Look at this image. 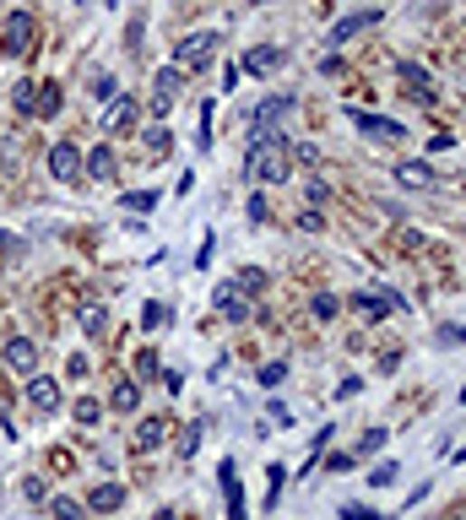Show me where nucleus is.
Listing matches in <instances>:
<instances>
[{
    "label": "nucleus",
    "instance_id": "7c9ffc66",
    "mask_svg": "<svg viewBox=\"0 0 466 520\" xmlns=\"http://www.w3.org/2000/svg\"><path fill=\"white\" fill-rule=\"evenodd\" d=\"M396 477H402V467H396V461H380V467L369 472V483H375V488H391Z\"/></svg>",
    "mask_w": 466,
    "mask_h": 520
},
{
    "label": "nucleus",
    "instance_id": "f704fd0d",
    "mask_svg": "<svg viewBox=\"0 0 466 520\" xmlns=\"http://www.w3.org/2000/svg\"><path fill=\"white\" fill-rule=\"evenodd\" d=\"M239 288H250V293H261V288H266V271H255V266H250V271H239Z\"/></svg>",
    "mask_w": 466,
    "mask_h": 520
},
{
    "label": "nucleus",
    "instance_id": "4c0bfd02",
    "mask_svg": "<svg viewBox=\"0 0 466 520\" xmlns=\"http://www.w3.org/2000/svg\"><path fill=\"white\" fill-rule=\"evenodd\" d=\"M92 92L109 103V98H119V81H114V76H98V87H92Z\"/></svg>",
    "mask_w": 466,
    "mask_h": 520
},
{
    "label": "nucleus",
    "instance_id": "20e7f679",
    "mask_svg": "<svg viewBox=\"0 0 466 520\" xmlns=\"http://www.w3.org/2000/svg\"><path fill=\"white\" fill-rule=\"evenodd\" d=\"M288 114H293V92H277V98H261L255 103L250 125H255V136H271V125H282Z\"/></svg>",
    "mask_w": 466,
    "mask_h": 520
},
{
    "label": "nucleus",
    "instance_id": "a19ab883",
    "mask_svg": "<svg viewBox=\"0 0 466 520\" xmlns=\"http://www.w3.org/2000/svg\"><path fill=\"white\" fill-rule=\"evenodd\" d=\"M440 342H456V347H466V326H445V331H440Z\"/></svg>",
    "mask_w": 466,
    "mask_h": 520
},
{
    "label": "nucleus",
    "instance_id": "2f4dec72",
    "mask_svg": "<svg viewBox=\"0 0 466 520\" xmlns=\"http://www.w3.org/2000/svg\"><path fill=\"white\" fill-rule=\"evenodd\" d=\"M309 309H315V320H331V315L342 309V298H331V293H315V304H309Z\"/></svg>",
    "mask_w": 466,
    "mask_h": 520
},
{
    "label": "nucleus",
    "instance_id": "9d476101",
    "mask_svg": "<svg viewBox=\"0 0 466 520\" xmlns=\"http://www.w3.org/2000/svg\"><path fill=\"white\" fill-rule=\"evenodd\" d=\"M27 407H33V412H54V407H60V385L43 380V374H27Z\"/></svg>",
    "mask_w": 466,
    "mask_h": 520
},
{
    "label": "nucleus",
    "instance_id": "c03bdc74",
    "mask_svg": "<svg viewBox=\"0 0 466 520\" xmlns=\"http://www.w3.org/2000/svg\"><path fill=\"white\" fill-rule=\"evenodd\" d=\"M461 402H466V391H461Z\"/></svg>",
    "mask_w": 466,
    "mask_h": 520
},
{
    "label": "nucleus",
    "instance_id": "37998d69",
    "mask_svg": "<svg viewBox=\"0 0 466 520\" xmlns=\"http://www.w3.org/2000/svg\"><path fill=\"white\" fill-rule=\"evenodd\" d=\"M261 5H271V0H261Z\"/></svg>",
    "mask_w": 466,
    "mask_h": 520
},
{
    "label": "nucleus",
    "instance_id": "b1692460",
    "mask_svg": "<svg viewBox=\"0 0 466 520\" xmlns=\"http://www.w3.org/2000/svg\"><path fill=\"white\" fill-rule=\"evenodd\" d=\"M168 152H174V136H168L163 125H152V130H147V157H168Z\"/></svg>",
    "mask_w": 466,
    "mask_h": 520
},
{
    "label": "nucleus",
    "instance_id": "e433bc0d",
    "mask_svg": "<svg viewBox=\"0 0 466 520\" xmlns=\"http://www.w3.org/2000/svg\"><path fill=\"white\" fill-rule=\"evenodd\" d=\"M195 450H201V429H185L179 434V456H195Z\"/></svg>",
    "mask_w": 466,
    "mask_h": 520
},
{
    "label": "nucleus",
    "instance_id": "c756f323",
    "mask_svg": "<svg viewBox=\"0 0 466 520\" xmlns=\"http://www.w3.org/2000/svg\"><path fill=\"white\" fill-rule=\"evenodd\" d=\"M71 412H76V423H98V418H103V407H98V396H81V402H76Z\"/></svg>",
    "mask_w": 466,
    "mask_h": 520
},
{
    "label": "nucleus",
    "instance_id": "aec40b11",
    "mask_svg": "<svg viewBox=\"0 0 466 520\" xmlns=\"http://www.w3.org/2000/svg\"><path fill=\"white\" fill-rule=\"evenodd\" d=\"M76 326H81L87 336H103V326H109V309H103V304H81V309H76Z\"/></svg>",
    "mask_w": 466,
    "mask_h": 520
},
{
    "label": "nucleus",
    "instance_id": "f03ea898",
    "mask_svg": "<svg viewBox=\"0 0 466 520\" xmlns=\"http://www.w3.org/2000/svg\"><path fill=\"white\" fill-rule=\"evenodd\" d=\"M33 33H38L33 11H11L5 27H0V54H27L33 49Z\"/></svg>",
    "mask_w": 466,
    "mask_h": 520
},
{
    "label": "nucleus",
    "instance_id": "f257e3e1",
    "mask_svg": "<svg viewBox=\"0 0 466 520\" xmlns=\"http://www.w3.org/2000/svg\"><path fill=\"white\" fill-rule=\"evenodd\" d=\"M244 174L255 184H282L293 174V152L282 147V136H255L250 152H244Z\"/></svg>",
    "mask_w": 466,
    "mask_h": 520
},
{
    "label": "nucleus",
    "instance_id": "cd10ccee",
    "mask_svg": "<svg viewBox=\"0 0 466 520\" xmlns=\"http://www.w3.org/2000/svg\"><path fill=\"white\" fill-rule=\"evenodd\" d=\"M266 477H271V494H266V505L277 510V505H282V488H288V472H282V467L271 461V467H266Z\"/></svg>",
    "mask_w": 466,
    "mask_h": 520
},
{
    "label": "nucleus",
    "instance_id": "1a4fd4ad",
    "mask_svg": "<svg viewBox=\"0 0 466 520\" xmlns=\"http://www.w3.org/2000/svg\"><path fill=\"white\" fill-rule=\"evenodd\" d=\"M49 174H54V179H65V184H71V179H81V152H76L71 141H60V147L49 152Z\"/></svg>",
    "mask_w": 466,
    "mask_h": 520
},
{
    "label": "nucleus",
    "instance_id": "a211bd4d",
    "mask_svg": "<svg viewBox=\"0 0 466 520\" xmlns=\"http://www.w3.org/2000/svg\"><path fill=\"white\" fill-rule=\"evenodd\" d=\"M396 179H402L407 190H434V168H429V163H402Z\"/></svg>",
    "mask_w": 466,
    "mask_h": 520
},
{
    "label": "nucleus",
    "instance_id": "f8f14e48",
    "mask_svg": "<svg viewBox=\"0 0 466 520\" xmlns=\"http://www.w3.org/2000/svg\"><path fill=\"white\" fill-rule=\"evenodd\" d=\"M375 22H380V11H353V16H342V22L331 27V38H326V43H347V38H358L364 27H375Z\"/></svg>",
    "mask_w": 466,
    "mask_h": 520
},
{
    "label": "nucleus",
    "instance_id": "72a5a7b5",
    "mask_svg": "<svg viewBox=\"0 0 466 520\" xmlns=\"http://www.w3.org/2000/svg\"><path fill=\"white\" fill-rule=\"evenodd\" d=\"M375 450H385V429H369L364 445H358V456H375Z\"/></svg>",
    "mask_w": 466,
    "mask_h": 520
},
{
    "label": "nucleus",
    "instance_id": "473e14b6",
    "mask_svg": "<svg viewBox=\"0 0 466 520\" xmlns=\"http://www.w3.org/2000/svg\"><path fill=\"white\" fill-rule=\"evenodd\" d=\"M49 510H54V520H87V515H81V505H76V499H65V494H60Z\"/></svg>",
    "mask_w": 466,
    "mask_h": 520
},
{
    "label": "nucleus",
    "instance_id": "39448f33",
    "mask_svg": "<svg viewBox=\"0 0 466 520\" xmlns=\"http://www.w3.org/2000/svg\"><path fill=\"white\" fill-rule=\"evenodd\" d=\"M217 483H223V505H228V520H250V510H244V483H239V467H233V456L217 467Z\"/></svg>",
    "mask_w": 466,
    "mask_h": 520
},
{
    "label": "nucleus",
    "instance_id": "dca6fc26",
    "mask_svg": "<svg viewBox=\"0 0 466 520\" xmlns=\"http://www.w3.org/2000/svg\"><path fill=\"white\" fill-rule=\"evenodd\" d=\"M87 505H92L98 515H109V510H119V505H125V488H119V483H98V488L87 494Z\"/></svg>",
    "mask_w": 466,
    "mask_h": 520
},
{
    "label": "nucleus",
    "instance_id": "9b49d317",
    "mask_svg": "<svg viewBox=\"0 0 466 520\" xmlns=\"http://www.w3.org/2000/svg\"><path fill=\"white\" fill-rule=\"evenodd\" d=\"M5 369L33 374V369H38V347H33L27 336H11V342H5Z\"/></svg>",
    "mask_w": 466,
    "mask_h": 520
},
{
    "label": "nucleus",
    "instance_id": "bb28decb",
    "mask_svg": "<svg viewBox=\"0 0 466 520\" xmlns=\"http://www.w3.org/2000/svg\"><path fill=\"white\" fill-rule=\"evenodd\" d=\"M33 98H38V81H16V92H11L16 114H33Z\"/></svg>",
    "mask_w": 466,
    "mask_h": 520
},
{
    "label": "nucleus",
    "instance_id": "2eb2a0df",
    "mask_svg": "<svg viewBox=\"0 0 466 520\" xmlns=\"http://www.w3.org/2000/svg\"><path fill=\"white\" fill-rule=\"evenodd\" d=\"M282 60H288L282 49H271V43H261V49H250V54H244V65H239V71H255V76H271V71H277Z\"/></svg>",
    "mask_w": 466,
    "mask_h": 520
},
{
    "label": "nucleus",
    "instance_id": "0eeeda50",
    "mask_svg": "<svg viewBox=\"0 0 466 520\" xmlns=\"http://www.w3.org/2000/svg\"><path fill=\"white\" fill-rule=\"evenodd\" d=\"M402 92H413V103H423V109H434L440 103V92H434V81H429V71L423 65H402Z\"/></svg>",
    "mask_w": 466,
    "mask_h": 520
},
{
    "label": "nucleus",
    "instance_id": "ea45409f",
    "mask_svg": "<svg viewBox=\"0 0 466 520\" xmlns=\"http://www.w3.org/2000/svg\"><path fill=\"white\" fill-rule=\"evenodd\" d=\"M342 520H385V515H375V510H358V505H342Z\"/></svg>",
    "mask_w": 466,
    "mask_h": 520
},
{
    "label": "nucleus",
    "instance_id": "7ed1b4c3",
    "mask_svg": "<svg viewBox=\"0 0 466 520\" xmlns=\"http://www.w3.org/2000/svg\"><path fill=\"white\" fill-rule=\"evenodd\" d=\"M212 54H217V33H190V38H179L174 65L179 71H201V65H212Z\"/></svg>",
    "mask_w": 466,
    "mask_h": 520
},
{
    "label": "nucleus",
    "instance_id": "412c9836",
    "mask_svg": "<svg viewBox=\"0 0 466 520\" xmlns=\"http://www.w3.org/2000/svg\"><path fill=\"white\" fill-rule=\"evenodd\" d=\"M49 114H60V87L38 81V98H33V119H49Z\"/></svg>",
    "mask_w": 466,
    "mask_h": 520
},
{
    "label": "nucleus",
    "instance_id": "a18cd8bd",
    "mask_svg": "<svg viewBox=\"0 0 466 520\" xmlns=\"http://www.w3.org/2000/svg\"><path fill=\"white\" fill-rule=\"evenodd\" d=\"M461 456H466V450H461Z\"/></svg>",
    "mask_w": 466,
    "mask_h": 520
},
{
    "label": "nucleus",
    "instance_id": "c85d7f7f",
    "mask_svg": "<svg viewBox=\"0 0 466 520\" xmlns=\"http://www.w3.org/2000/svg\"><path fill=\"white\" fill-rule=\"evenodd\" d=\"M255 380L271 391V385H282V380H288V364H282V358H277V364H261V374H255Z\"/></svg>",
    "mask_w": 466,
    "mask_h": 520
},
{
    "label": "nucleus",
    "instance_id": "423d86ee",
    "mask_svg": "<svg viewBox=\"0 0 466 520\" xmlns=\"http://www.w3.org/2000/svg\"><path fill=\"white\" fill-rule=\"evenodd\" d=\"M353 309H358V320H364V326H380L391 309H407V298H396V293H358V298H353Z\"/></svg>",
    "mask_w": 466,
    "mask_h": 520
},
{
    "label": "nucleus",
    "instance_id": "a878e982",
    "mask_svg": "<svg viewBox=\"0 0 466 520\" xmlns=\"http://www.w3.org/2000/svg\"><path fill=\"white\" fill-rule=\"evenodd\" d=\"M119 206L125 212H152L157 206V190H130V195H119Z\"/></svg>",
    "mask_w": 466,
    "mask_h": 520
},
{
    "label": "nucleus",
    "instance_id": "6e6552de",
    "mask_svg": "<svg viewBox=\"0 0 466 520\" xmlns=\"http://www.w3.org/2000/svg\"><path fill=\"white\" fill-rule=\"evenodd\" d=\"M174 98H179V65L157 71V81H152V114H168V109H174Z\"/></svg>",
    "mask_w": 466,
    "mask_h": 520
},
{
    "label": "nucleus",
    "instance_id": "4be33fe9",
    "mask_svg": "<svg viewBox=\"0 0 466 520\" xmlns=\"http://www.w3.org/2000/svg\"><path fill=\"white\" fill-rule=\"evenodd\" d=\"M81 174H92V179H114V152L98 147L92 157H81Z\"/></svg>",
    "mask_w": 466,
    "mask_h": 520
},
{
    "label": "nucleus",
    "instance_id": "6ab92c4d",
    "mask_svg": "<svg viewBox=\"0 0 466 520\" xmlns=\"http://www.w3.org/2000/svg\"><path fill=\"white\" fill-rule=\"evenodd\" d=\"M168 440V418H147V423H136V445L141 450H157Z\"/></svg>",
    "mask_w": 466,
    "mask_h": 520
},
{
    "label": "nucleus",
    "instance_id": "c9c22d12",
    "mask_svg": "<svg viewBox=\"0 0 466 520\" xmlns=\"http://www.w3.org/2000/svg\"><path fill=\"white\" fill-rule=\"evenodd\" d=\"M136 369L152 380V374H157V353H152V347H141V353H136Z\"/></svg>",
    "mask_w": 466,
    "mask_h": 520
},
{
    "label": "nucleus",
    "instance_id": "79ce46f5",
    "mask_svg": "<svg viewBox=\"0 0 466 520\" xmlns=\"http://www.w3.org/2000/svg\"><path fill=\"white\" fill-rule=\"evenodd\" d=\"M0 255H22V239H11V233H0Z\"/></svg>",
    "mask_w": 466,
    "mask_h": 520
},
{
    "label": "nucleus",
    "instance_id": "f3484780",
    "mask_svg": "<svg viewBox=\"0 0 466 520\" xmlns=\"http://www.w3.org/2000/svg\"><path fill=\"white\" fill-rule=\"evenodd\" d=\"M130 119H136V103H130L125 92H119V98H109V114H103V130H125Z\"/></svg>",
    "mask_w": 466,
    "mask_h": 520
},
{
    "label": "nucleus",
    "instance_id": "58836bf2",
    "mask_svg": "<svg viewBox=\"0 0 466 520\" xmlns=\"http://www.w3.org/2000/svg\"><path fill=\"white\" fill-rule=\"evenodd\" d=\"M250 217H255V222H266V217H271V206H266V195H250Z\"/></svg>",
    "mask_w": 466,
    "mask_h": 520
},
{
    "label": "nucleus",
    "instance_id": "4468645a",
    "mask_svg": "<svg viewBox=\"0 0 466 520\" xmlns=\"http://www.w3.org/2000/svg\"><path fill=\"white\" fill-rule=\"evenodd\" d=\"M212 304L228 315V320H250V304H244V288H233V282H223L217 293H212Z\"/></svg>",
    "mask_w": 466,
    "mask_h": 520
},
{
    "label": "nucleus",
    "instance_id": "5701e85b",
    "mask_svg": "<svg viewBox=\"0 0 466 520\" xmlns=\"http://www.w3.org/2000/svg\"><path fill=\"white\" fill-rule=\"evenodd\" d=\"M109 402H114V412H136V407H141V391H136V385H130V380H119V385H114V396H109Z\"/></svg>",
    "mask_w": 466,
    "mask_h": 520
},
{
    "label": "nucleus",
    "instance_id": "393cba45",
    "mask_svg": "<svg viewBox=\"0 0 466 520\" xmlns=\"http://www.w3.org/2000/svg\"><path fill=\"white\" fill-rule=\"evenodd\" d=\"M168 320H174V309H168V304H147V309H141V331H163Z\"/></svg>",
    "mask_w": 466,
    "mask_h": 520
},
{
    "label": "nucleus",
    "instance_id": "ddd939ff",
    "mask_svg": "<svg viewBox=\"0 0 466 520\" xmlns=\"http://www.w3.org/2000/svg\"><path fill=\"white\" fill-rule=\"evenodd\" d=\"M353 125H358V130H369V136H380V141H396V136H407L396 119H385V114H364V109H353Z\"/></svg>",
    "mask_w": 466,
    "mask_h": 520
}]
</instances>
